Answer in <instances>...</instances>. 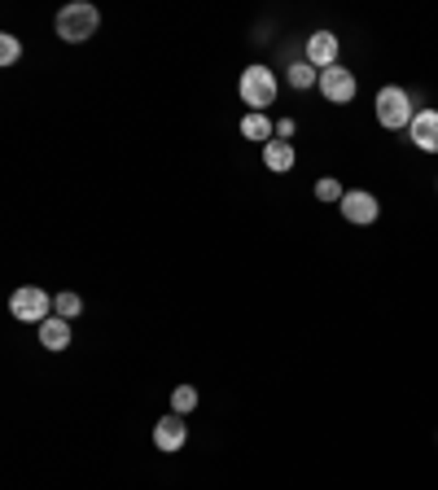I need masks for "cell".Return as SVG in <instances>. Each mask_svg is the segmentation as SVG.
Masks as SVG:
<instances>
[{"label": "cell", "instance_id": "9", "mask_svg": "<svg viewBox=\"0 0 438 490\" xmlns=\"http://www.w3.org/2000/svg\"><path fill=\"white\" fill-rule=\"evenodd\" d=\"M408 136H412V144H417V149L438 153V110H417V119H412Z\"/></svg>", "mask_w": 438, "mask_h": 490}, {"label": "cell", "instance_id": "3", "mask_svg": "<svg viewBox=\"0 0 438 490\" xmlns=\"http://www.w3.org/2000/svg\"><path fill=\"white\" fill-rule=\"evenodd\" d=\"M377 123L386 128V132H403V128H412V119H417V110H412V97L403 92V88H381L377 92Z\"/></svg>", "mask_w": 438, "mask_h": 490}, {"label": "cell", "instance_id": "2", "mask_svg": "<svg viewBox=\"0 0 438 490\" xmlns=\"http://www.w3.org/2000/svg\"><path fill=\"white\" fill-rule=\"evenodd\" d=\"M97 27H101V13H97V4H88V0H71V4H62V9H58V18H53V31H58L66 44H83V40H92V35H97Z\"/></svg>", "mask_w": 438, "mask_h": 490}, {"label": "cell", "instance_id": "8", "mask_svg": "<svg viewBox=\"0 0 438 490\" xmlns=\"http://www.w3.org/2000/svg\"><path fill=\"white\" fill-rule=\"evenodd\" d=\"M184 438H189V429H184V416H176V412L153 424V447H158V451H180Z\"/></svg>", "mask_w": 438, "mask_h": 490}, {"label": "cell", "instance_id": "1", "mask_svg": "<svg viewBox=\"0 0 438 490\" xmlns=\"http://www.w3.org/2000/svg\"><path fill=\"white\" fill-rule=\"evenodd\" d=\"M277 92H281V79L272 66H246L237 79V97L241 105H250V114H263L268 105H277Z\"/></svg>", "mask_w": 438, "mask_h": 490}, {"label": "cell", "instance_id": "10", "mask_svg": "<svg viewBox=\"0 0 438 490\" xmlns=\"http://www.w3.org/2000/svg\"><path fill=\"white\" fill-rule=\"evenodd\" d=\"M40 346H44V350H66V346H71V320L49 315V320L40 324Z\"/></svg>", "mask_w": 438, "mask_h": 490}, {"label": "cell", "instance_id": "11", "mask_svg": "<svg viewBox=\"0 0 438 490\" xmlns=\"http://www.w3.org/2000/svg\"><path fill=\"white\" fill-rule=\"evenodd\" d=\"M263 167H268V171H290L293 167L290 140H268V144H263Z\"/></svg>", "mask_w": 438, "mask_h": 490}, {"label": "cell", "instance_id": "13", "mask_svg": "<svg viewBox=\"0 0 438 490\" xmlns=\"http://www.w3.org/2000/svg\"><path fill=\"white\" fill-rule=\"evenodd\" d=\"M193 408H198V390H193V385H176V390H171V412H176V416H189Z\"/></svg>", "mask_w": 438, "mask_h": 490}, {"label": "cell", "instance_id": "4", "mask_svg": "<svg viewBox=\"0 0 438 490\" xmlns=\"http://www.w3.org/2000/svg\"><path fill=\"white\" fill-rule=\"evenodd\" d=\"M9 311H13V320H22V324H44L49 311H53V298H49L40 284H22V289H13Z\"/></svg>", "mask_w": 438, "mask_h": 490}, {"label": "cell", "instance_id": "14", "mask_svg": "<svg viewBox=\"0 0 438 490\" xmlns=\"http://www.w3.org/2000/svg\"><path fill=\"white\" fill-rule=\"evenodd\" d=\"M311 83H320V70L311 66V62H293V66H290V88L307 92Z\"/></svg>", "mask_w": 438, "mask_h": 490}, {"label": "cell", "instance_id": "7", "mask_svg": "<svg viewBox=\"0 0 438 490\" xmlns=\"http://www.w3.org/2000/svg\"><path fill=\"white\" fill-rule=\"evenodd\" d=\"M307 62H311L316 70L338 66V35H333V31H316V35H307Z\"/></svg>", "mask_w": 438, "mask_h": 490}, {"label": "cell", "instance_id": "6", "mask_svg": "<svg viewBox=\"0 0 438 490\" xmlns=\"http://www.w3.org/2000/svg\"><path fill=\"white\" fill-rule=\"evenodd\" d=\"M320 92H325V101H333V105H347L351 97H356V74L342 66H329V70H320V83H316Z\"/></svg>", "mask_w": 438, "mask_h": 490}, {"label": "cell", "instance_id": "18", "mask_svg": "<svg viewBox=\"0 0 438 490\" xmlns=\"http://www.w3.org/2000/svg\"><path fill=\"white\" fill-rule=\"evenodd\" d=\"M293 136V119H281L277 123V140H290Z\"/></svg>", "mask_w": 438, "mask_h": 490}, {"label": "cell", "instance_id": "12", "mask_svg": "<svg viewBox=\"0 0 438 490\" xmlns=\"http://www.w3.org/2000/svg\"><path fill=\"white\" fill-rule=\"evenodd\" d=\"M241 136H246V140H263V144H268V140H272V123H268V114H246V119H241Z\"/></svg>", "mask_w": 438, "mask_h": 490}, {"label": "cell", "instance_id": "16", "mask_svg": "<svg viewBox=\"0 0 438 490\" xmlns=\"http://www.w3.org/2000/svg\"><path fill=\"white\" fill-rule=\"evenodd\" d=\"M22 58V44H18V35H0V66H13Z\"/></svg>", "mask_w": 438, "mask_h": 490}, {"label": "cell", "instance_id": "5", "mask_svg": "<svg viewBox=\"0 0 438 490\" xmlns=\"http://www.w3.org/2000/svg\"><path fill=\"white\" fill-rule=\"evenodd\" d=\"M338 210H342V219L347 223H377V214H381V202L368 193V189H347L342 193V202H338Z\"/></svg>", "mask_w": 438, "mask_h": 490}, {"label": "cell", "instance_id": "17", "mask_svg": "<svg viewBox=\"0 0 438 490\" xmlns=\"http://www.w3.org/2000/svg\"><path fill=\"white\" fill-rule=\"evenodd\" d=\"M316 198H320V202H342V184H338V180H329V175H325V180H320V184H316Z\"/></svg>", "mask_w": 438, "mask_h": 490}, {"label": "cell", "instance_id": "15", "mask_svg": "<svg viewBox=\"0 0 438 490\" xmlns=\"http://www.w3.org/2000/svg\"><path fill=\"white\" fill-rule=\"evenodd\" d=\"M53 311H58L62 320H74V315L83 311V298H79V293H58V298H53Z\"/></svg>", "mask_w": 438, "mask_h": 490}]
</instances>
